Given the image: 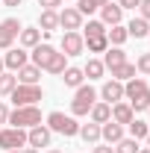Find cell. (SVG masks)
Wrapping results in <instances>:
<instances>
[{"label":"cell","mask_w":150,"mask_h":153,"mask_svg":"<svg viewBox=\"0 0 150 153\" xmlns=\"http://www.w3.org/2000/svg\"><path fill=\"white\" fill-rule=\"evenodd\" d=\"M15 76H18L21 85H38V79H41V68H36L33 62H27L24 68L15 71Z\"/></svg>","instance_id":"obj_17"},{"label":"cell","mask_w":150,"mask_h":153,"mask_svg":"<svg viewBox=\"0 0 150 153\" xmlns=\"http://www.w3.org/2000/svg\"><path fill=\"white\" fill-rule=\"evenodd\" d=\"M62 53L68 59L85 53V38H82V33H65L62 36Z\"/></svg>","instance_id":"obj_10"},{"label":"cell","mask_w":150,"mask_h":153,"mask_svg":"<svg viewBox=\"0 0 150 153\" xmlns=\"http://www.w3.org/2000/svg\"><path fill=\"white\" fill-rule=\"evenodd\" d=\"M3 6H9V9H15V6H21V0H0Z\"/></svg>","instance_id":"obj_41"},{"label":"cell","mask_w":150,"mask_h":153,"mask_svg":"<svg viewBox=\"0 0 150 153\" xmlns=\"http://www.w3.org/2000/svg\"><path fill=\"white\" fill-rule=\"evenodd\" d=\"M147 115H150V109H147Z\"/></svg>","instance_id":"obj_49"},{"label":"cell","mask_w":150,"mask_h":153,"mask_svg":"<svg viewBox=\"0 0 150 153\" xmlns=\"http://www.w3.org/2000/svg\"><path fill=\"white\" fill-rule=\"evenodd\" d=\"M141 147H138V141L135 138H130V135H124L118 144H115V153H138Z\"/></svg>","instance_id":"obj_34"},{"label":"cell","mask_w":150,"mask_h":153,"mask_svg":"<svg viewBox=\"0 0 150 153\" xmlns=\"http://www.w3.org/2000/svg\"><path fill=\"white\" fill-rule=\"evenodd\" d=\"M44 153H62V150H56V147H47V150H44Z\"/></svg>","instance_id":"obj_43"},{"label":"cell","mask_w":150,"mask_h":153,"mask_svg":"<svg viewBox=\"0 0 150 153\" xmlns=\"http://www.w3.org/2000/svg\"><path fill=\"white\" fill-rule=\"evenodd\" d=\"M138 153H150V147H141V150H138Z\"/></svg>","instance_id":"obj_45"},{"label":"cell","mask_w":150,"mask_h":153,"mask_svg":"<svg viewBox=\"0 0 150 153\" xmlns=\"http://www.w3.org/2000/svg\"><path fill=\"white\" fill-rule=\"evenodd\" d=\"M24 153H41V150H36V147H24Z\"/></svg>","instance_id":"obj_42"},{"label":"cell","mask_w":150,"mask_h":153,"mask_svg":"<svg viewBox=\"0 0 150 153\" xmlns=\"http://www.w3.org/2000/svg\"><path fill=\"white\" fill-rule=\"evenodd\" d=\"M132 76H135V65H132V62H124V65L112 68V79H118V82H127Z\"/></svg>","instance_id":"obj_30"},{"label":"cell","mask_w":150,"mask_h":153,"mask_svg":"<svg viewBox=\"0 0 150 153\" xmlns=\"http://www.w3.org/2000/svg\"><path fill=\"white\" fill-rule=\"evenodd\" d=\"M79 135H82L85 144H97V141H100V124H94V121L79 124Z\"/></svg>","instance_id":"obj_24"},{"label":"cell","mask_w":150,"mask_h":153,"mask_svg":"<svg viewBox=\"0 0 150 153\" xmlns=\"http://www.w3.org/2000/svg\"><path fill=\"white\" fill-rule=\"evenodd\" d=\"M127 127H130V138H135V141L147 138V133H150V124H147V121H138V118H132Z\"/></svg>","instance_id":"obj_28"},{"label":"cell","mask_w":150,"mask_h":153,"mask_svg":"<svg viewBox=\"0 0 150 153\" xmlns=\"http://www.w3.org/2000/svg\"><path fill=\"white\" fill-rule=\"evenodd\" d=\"M124 100L132 106V112H147L150 109V85L147 79L141 76H132L124 82Z\"/></svg>","instance_id":"obj_1"},{"label":"cell","mask_w":150,"mask_h":153,"mask_svg":"<svg viewBox=\"0 0 150 153\" xmlns=\"http://www.w3.org/2000/svg\"><path fill=\"white\" fill-rule=\"evenodd\" d=\"M147 38H150V33H147Z\"/></svg>","instance_id":"obj_48"},{"label":"cell","mask_w":150,"mask_h":153,"mask_svg":"<svg viewBox=\"0 0 150 153\" xmlns=\"http://www.w3.org/2000/svg\"><path fill=\"white\" fill-rule=\"evenodd\" d=\"M82 74L88 76V79H100V76L106 74V65H103V59H88V62L82 65Z\"/></svg>","instance_id":"obj_26"},{"label":"cell","mask_w":150,"mask_h":153,"mask_svg":"<svg viewBox=\"0 0 150 153\" xmlns=\"http://www.w3.org/2000/svg\"><path fill=\"white\" fill-rule=\"evenodd\" d=\"M18 33H21V21H18V18H6V21H0V50H9V47H15Z\"/></svg>","instance_id":"obj_7"},{"label":"cell","mask_w":150,"mask_h":153,"mask_svg":"<svg viewBox=\"0 0 150 153\" xmlns=\"http://www.w3.org/2000/svg\"><path fill=\"white\" fill-rule=\"evenodd\" d=\"M38 30L41 33H53V30H59V12H47V9H41V15H38Z\"/></svg>","instance_id":"obj_21"},{"label":"cell","mask_w":150,"mask_h":153,"mask_svg":"<svg viewBox=\"0 0 150 153\" xmlns=\"http://www.w3.org/2000/svg\"><path fill=\"white\" fill-rule=\"evenodd\" d=\"M50 141H53V133H50V127H47V124H36L33 130H27V144H30V147H36V150L50 147Z\"/></svg>","instance_id":"obj_8"},{"label":"cell","mask_w":150,"mask_h":153,"mask_svg":"<svg viewBox=\"0 0 150 153\" xmlns=\"http://www.w3.org/2000/svg\"><path fill=\"white\" fill-rule=\"evenodd\" d=\"M94 36H106V24L97 18H88V24H82V38H94Z\"/></svg>","instance_id":"obj_27"},{"label":"cell","mask_w":150,"mask_h":153,"mask_svg":"<svg viewBox=\"0 0 150 153\" xmlns=\"http://www.w3.org/2000/svg\"><path fill=\"white\" fill-rule=\"evenodd\" d=\"M56 53H59V50H56V47H50V44H36V47H33V53H30V59H33V65H36V68L47 71V65L53 62Z\"/></svg>","instance_id":"obj_13"},{"label":"cell","mask_w":150,"mask_h":153,"mask_svg":"<svg viewBox=\"0 0 150 153\" xmlns=\"http://www.w3.org/2000/svg\"><path fill=\"white\" fill-rule=\"evenodd\" d=\"M27 62H30V53H27L24 47H9V50L3 53V65H6V71H12V74H15L18 68H24Z\"/></svg>","instance_id":"obj_12"},{"label":"cell","mask_w":150,"mask_h":153,"mask_svg":"<svg viewBox=\"0 0 150 153\" xmlns=\"http://www.w3.org/2000/svg\"><path fill=\"white\" fill-rule=\"evenodd\" d=\"M124 62H130L127 59V53H124V47H106V53H103V65L112 71V68H118V65H124Z\"/></svg>","instance_id":"obj_19"},{"label":"cell","mask_w":150,"mask_h":153,"mask_svg":"<svg viewBox=\"0 0 150 153\" xmlns=\"http://www.w3.org/2000/svg\"><path fill=\"white\" fill-rule=\"evenodd\" d=\"M15 85H18V76L12 74V71H3L0 74V97H9L15 91Z\"/></svg>","instance_id":"obj_29"},{"label":"cell","mask_w":150,"mask_h":153,"mask_svg":"<svg viewBox=\"0 0 150 153\" xmlns=\"http://www.w3.org/2000/svg\"><path fill=\"white\" fill-rule=\"evenodd\" d=\"M47 127H50V133H59V135H65V138L79 135V124H76V118H74V115L59 112V109L47 115Z\"/></svg>","instance_id":"obj_3"},{"label":"cell","mask_w":150,"mask_h":153,"mask_svg":"<svg viewBox=\"0 0 150 153\" xmlns=\"http://www.w3.org/2000/svg\"><path fill=\"white\" fill-rule=\"evenodd\" d=\"M100 97H97V91H94L91 85H79V88H74V100H71V115L74 118H82V115L91 112V106L97 103Z\"/></svg>","instance_id":"obj_2"},{"label":"cell","mask_w":150,"mask_h":153,"mask_svg":"<svg viewBox=\"0 0 150 153\" xmlns=\"http://www.w3.org/2000/svg\"><path fill=\"white\" fill-rule=\"evenodd\" d=\"M121 138H124V127H121V124H115V121L100 124V141H106V144H118Z\"/></svg>","instance_id":"obj_15"},{"label":"cell","mask_w":150,"mask_h":153,"mask_svg":"<svg viewBox=\"0 0 150 153\" xmlns=\"http://www.w3.org/2000/svg\"><path fill=\"white\" fill-rule=\"evenodd\" d=\"M132 118H135V112H132V106L127 103V100H121V103H112V121H115V124L127 127Z\"/></svg>","instance_id":"obj_18"},{"label":"cell","mask_w":150,"mask_h":153,"mask_svg":"<svg viewBox=\"0 0 150 153\" xmlns=\"http://www.w3.org/2000/svg\"><path fill=\"white\" fill-rule=\"evenodd\" d=\"M59 27H62L65 33L82 30V15H79V9H76V6H65V9L59 12Z\"/></svg>","instance_id":"obj_9"},{"label":"cell","mask_w":150,"mask_h":153,"mask_svg":"<svg viewBox=\"0 0 150 153\" xmlns=\"http://www.w3.org/2000/svg\"><path fill=\"white\" fill-rule=\"evenodd\" d=\"M9 124L18 130H33L36 124H41V109L38 106H18L15 112H9Z\"/></svg>","instance_id":"obj_4"},{"label":"cell","mask_w":150,"mask_h":153,"mask_svg":"<svg viewBox=\"0 0 150 153\" xmlns=\"http://www.w3.org/2000/svg\"><path fill=\"white\" fill-rule=\"evenodd\" d=\"M97 97H100L103 103H109V106H112V103H121V100H124V82H118V79H106L103 88L97 91Z\"/></svg>","instance_id":"obj_11"},{"label":"cell","mask_w":150,"mask_h":153,"mask_svg":"<svg viewBox=\"0 0 150 153\" xmlns=\"http://www.w3.org/2000/svg\"><path fill=\"white\" fill-rule=\"evenodd\" d=\"M62 82H65L68 88H79V85L85 82V74H82V68H76V65H68V68L62 71Z\"/></svg>","instance_id":"obj_20"},{"label":"cell","mask_w":150,"mask_h":153,"mask_svg":"<svg viewBox=\"0 0 150 153\" xmlns=\"http://www.w3.org/2000/svg\"><path fill=\"white\" fill-rule=\"evenodd\" d=\"M106 38H109V44H112V47H124V41L130 38V33H127V27H124V24H115L112 30H106Z\"/></svg>","instance_id":"obj_23"},{"label":"cell","mask_w":150,"mask_h":153,"mask_svg":"<svg viewBox=\"0 0 150 153\" xmlns=\"http://www.w3.org/2000/svg\"><path fill=\"white\" fill-rule=\"evenodd\" d=\"M100 21H103L106 27H115V24H121V21H124V9H121L118 3L109 0V3H103V6H100Z\"/></svg>","instance_id":"obj_14"},{"label":"cell","mask_w":150,"mask_h":153,"mask_svg":"<svg viewBox=\"0 0 150 153\" xmlns=\"http://www.w3.org/2000/svg\"><path fill=\"white\" fill-rule=\"evenodd\" d=\"M127 33H130V38H147L150 24H147L144 18H132L130 24H127Z\"/></svg>","instance_id":"obj_25"},{"label":"cell","mask_w":150,"mask_h":153,"mask_svg":"<svg viewBox=\"0 0 150 153\" xmlns=\"http://www.w3.org/2000/svg\"><path fill=\"white\" fill-rule=\"evenodd\" d=\"M144 141H147V147H150V133H147V138H144Z\"/></svg>","instance_id":"obj_46"},{"label":"cell","mask_w":150,"mask_h":153,"mask_svg":"<svg viewBox=\"0 0 150 153\" xmlns=\"http://www.w3.org/2000/svg\"><path fill=\"white\" fill-rule=\"evenodd\" d=\"M0 124H9V106L0 100Z\"/></svg>","instance_id":"obj_40"},{"label":"cell","mask_w":150,"mask_h":153,"mask_svg":"<svg viewBox=\"0 0 150 153\" xmlns=\"http://www.w3.org/2000/svg\"><path fill=\"white\" fill-rule=\"evenodd\" d=\"M65 3H68V0H65Z\"/></svg>","instance_id":"obj_50"},{"label":"cell","mask_w":150,"mask_h":153,"mask_svg":"<svg viewBox=\"0 0 150 153\" xmlns=\"http://www.w3.org/2000/svg\"><path fill=\"white\" fill-rule=\"evenodd\" d=\"M103 3H109V0H76V9H79V15L85 18V15L100 12V6H103Z\"/></svg>","instance_id":"obj_31"},{"label":"cell","mask_w":150,"mask_h":153,"mask_svg":"<svg viewBox=\"0 0 150 153\" xmlns=\"http://www.w3.org/2000/svg\"><path fill=\"white\" fill-rule=\"evenodd\" d=\"M91 153H115V147H112V144H106V141H97Z\"/></svg>","instance_id":"obj_38"},{"label":"cell","mask_w":150,"mask_h":153,"mask_svg":"<svg viewBox=\"0 0 150 153\" xmlns=\"http://www.w3.org/2000/svg\"><path fill=\"white\" fill-rule=\"evenodd\" d=\"M41 3V9H47V12H56L59 6H65V0H38Z\"/></svg>","instance_id":"obj_36"},{"label":"cell","mask_w":150,"mask_h":153,"mask_svg":"<svg viewBox=\"0 0 150 153\" xmlns=\"http://www.w3.org/2000/svg\"><path fill=\"white\" fill-rule=\"evenodd\" d=\"M41 30L38 27H21V33H18V41H21V47L24 50H33L36 44H41Z\"/></svg>","instance_id":"obj_16"},{"label":"cell","mask_w":150,"mask_h":153,"mask_svg":"<svg viewBox=\"0 0 150 153\" xmlns=\"http://www.w3.org/2000/svg\"><path fill=\"white\" fill-rule=\"evenodd\" d=\"M106 47H109V38L106 36L85 38V50H88V53H106Z\"/></svg>","instance_id":"obj_32"},{"label":"cell","mask_w":150,"mask_h":153,"mask_svg":"<svg viewBox=\"0 0 150 153\" xmlns=\"http://www.w3.org/2000/svg\"><path fill=\"white\" fill-rule=\"evenodd\" d=\"M6 153H24V150H6Z\"/></svg>","instance_id":"obj_47"},{"label":"cell","mask_w":150,"mask_h":153,"mask_svg":"<svg viewBox=\"0 0 150 153\" xmlns=\"http://www.w3.org/2000/svg\"><path fill=\"white\" fill-rule=\"evenodd\" d=\"M88 118H91L94 124H106V121H112V106L103 103V100H97L91 106V112H88Z\"/></svg>","instance_id":"obj_22"},{"label":"cell","mask_w":150,"mask_h":153,"mask_svg":"<svg viewBox=\"0 0 150 153\" xmlns=\"http://www.w3.org/2000/svg\"><path fill=\"white\" fill-rule=\"evenodd\" d=\"M12 103H15V109L18 106H38V100L44 97V91H41V85H15V91H12Z\"/></svg>","instance_id":"obj_5"},{"label":"cell","mask_w":150,"mask_h":153,"mask_svg":"<svg viewBox=\"0 0 150 153\" xmlns=\"http://www.w3.org/2000/svg\"><path fill=\"white\" fill-rule=\"evenodd\" d=\"M138 3H141V0H118L121 9H138Z\"/></svg>","instance_id":"obj_39"},{"label":"cell","mask_w":150,"mask_h":153,"mask_svg":"<svg viewBox=\"0 0 150 153\" xmlns=\"http://www.w3.org/2000/svg\"><path fill=\"white\" fill-rule=\"evenodd\" d=\"M138 18H144L150 24V0H141V3H138Z\"/></svg>","instance_id":"obj_37"},{"label":"cell","mask_w":150,"mask_h":153,"mask_svg":"<svg viewBox=\"0 0 150 153\" xmlns=\"http://www.w3.org/2000/svg\"><path fill=\"white\" fill-rule=\"evenodd\" d=\"M3 71H6V65H3V56H0V74H3Z\"/></svg>","instance_id":"obj_44"},{"label":"cell","mask_w":150,"mask_h":153,"mask_svg":"<svg viewBox=\"0 0 150 153\" xmlns=\"http://www.w3.org/2000/svg\"><path fill=\"white\" fill-rule=\"evenodd\" d=\"M65 68H68V56H65V53L59 50L56 56H53V62L47 65V74H53V76H62V71H65Z\"/></svg>","instance_id":"obj_33"},{"label":"cell","mask_w":150,"mask_h":153,"mask_svg":"<svg viewBox=\"0 0 150 153\" xmlns=\"http://www.w3.org/2000/svg\"><path fill=\"white\" fill-rule=\"evenodd\" d=\"M27 147V130L3 127L0 130V150H24Z\"/></svg>","instance_id":"obj_6"},{"label":"cell","mask_w":150,"mask_h":153,"mask_svg":"<svg viewBox=\"0 0 150 153\" xmlns=\"http://www.w3.org/2000/svg\"><path fill=\"white\" fill-rule=\"evenodd\" d=\"M135 71L144 74V76H150V53H141V56L135 59Z\"/></svg>","instance_id":"obj_35"}]
</instances>
